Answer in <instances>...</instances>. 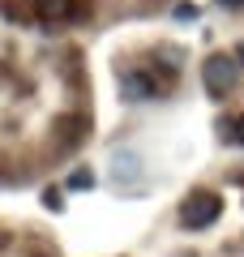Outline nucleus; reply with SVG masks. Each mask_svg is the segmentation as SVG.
Here are the masks:
<instances>
[{
    "label": "nucleus",
    "instance_id": "obj_1",
    "mask_svg": "<svg viewBox=\"0 0 244 257\" xmlns=\"http://www.w3.org/2000/svg\"><path fill=\"white\" fill-rule=\"evenodd\" d=\"M235 77H240V60L227 52H210L206 64H201V90L210 99H227L235 90Z\"/></svg>",
    "mask_w": 244,
    "mask_h": 257
},
{
    "label": "nucleus",
    "instance_id": "obj_7",
    "mask_svg": "<svg viewBox=\"0 0 244 257\" xmlns=\"http://www.w3.org/2000/svg\"><path fill=\"white\" fill-rule=\"evenodd\" d=\"M223 9H244V0H218Z\"/></svg>",
    "mask_w": 244,
    "mask_h": 257
},
{
    "label": "nucleus",
    "instance_id": "obj_2",
    "mask_svg": "<svg viewBox=\"0 0 244 257\" xmlns=\"http://www.w3.org/2000/svg\"><path fill=\"white\" fill-rule=\"evenodd\" d=\"M218 214H223V197H218V193L197 189V193H189V197L180 202V227L201 231V227H210Z\"/></svg>",
    "mask_w": 244,
    "mask_h": 257
},
{
    "label": "nucleus",
    "instance_id": "obj_4",
    "mask_svg": "<svg viewBox=\"0 0 244 257\" xmlns=\"http://www.w3.org/2000/svg\"><path fill=\"white\" fill-rule=\"evenodd\" d=\"M86 13V5L81 0H35V18L43 22V26H60V22H73Z\"/></svg>",
    "mask_w": 244,
    "mask_h": 257
},
{
    "label": "nucleus",
    "instance_id": "obj_8",
    "mask_svg": "<svg viewBox=\"0 0 244 257\" xmlns=\"http://www.w3.org/2000/svg\"><path fill=\"white\" fill-rule=\"evenodd\" d=\"M235 60H240V64H244V43H240V47H235Z\"/></svg>",
    "mask_w": 244,
    "mask_h": 257
},
{
    "label": "nucleus",
    "instance_id": "obj_3",
    "mask_svg": "<svg viewBox=\"0 0 244 257\" xmlns=\"http://www.w3.org/2000/svg\"><path fill=\"white\" fill-rule=\"evenodd\" d=\"M167 86H176V73L172 77H159L154 69H129V73H120V90H125V99H159Z\"/></svg>",
    "mask_w": 244,
    "mask_h": 257
},
{
    "label": "nucleus",
    "instance_id": "obj_5",
    "mask_svg": "<svg viewBox=\"0 0 244 257\" xmlns=\"http://www.w3.org/2000/svg\"><path fill=\"white\" fill-rule=\"evenodd\" d=\"M69 184H73V189H90V172H77Z\"/></svg>",
    "mask_w": 244,
    "mask_h": 257
},
{
    "label": "nucleus",
    "instance_id": "obj_6",
    "mask_svg": "<svg viewBox=\"0 0 244 257\" xmlns=\"http://www.w3.org/2000/svg\"><path fill=\"white\" fill-rule=\"evenodd\" d=\"M235 142H240V146H244V116L235 120Z\"/></svg>",
    "mask_w": 244,
    "mask_h": 257
}]
</instances>
